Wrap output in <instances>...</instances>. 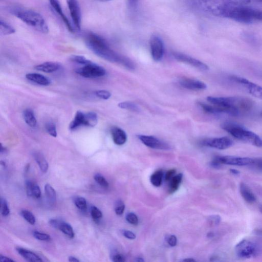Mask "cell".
Here are the masks:
<instances>
[{
  "mask_svg": "<svg viewBox=\"0 0 262 262\" xmlns=\"http://www.w3.org/2000/svg\"><path fill=\"white\" fill-rule=\"evenodd\" d=\"M85 42L87 47L97 56L112 62L119 63L128 70L135 69V64L130 59L112 50L103 37L89 33L85 37Z\"/></svg>",
  "mask_w": 262,
  "mask_h": 262,
  "instance_id": "cell-1",
  "label": "cell"
},
{
  "mask_svg": "<svg viewBox=\"0 0 262 262\" xmlns=\"http://www.w3.org/2000/svg\"><path fill=\"white\" fill-rule=\"evenodd\" d=\"M207 100L211 104L221 107L223 110L224 113L233 116L249 113L254 105V103L251 99L241 96H208Z\"/></svg>",
  "mask_w": 262,
  "mask_h": 262,
  "instance_id": "cell-2",
  "label": "cell"
},
{
  "mask_svg": "<svg viewBox=\"0 0 262 262\" xmlns=\"http://www.w3.org/2000/svg\"><path fill=\"white\" fill-rule=\"evenodd\" d=\"M224 17L239 23L250 24L255 21H262V11L243 5H229Z\"/></svg>",
  "mask_w": 262,
  "mask_h": 262,
  "instance_id": "cell-3",
  "label": "cell"
},
{
  "mask_svg": "<svg viewBox=\"0 0 262 262\" xmlns=\"http://www.w3.org/2000/svg\"><path fill=\"white\" fill-rule=\"evenodd\" d=\"M12 14L27 25L43 33L49 31L45 19L39 13L24 8H17L12 11Z\"/></svg>",
  "mask_w": 262,
  "mask_h": 262,
  "instance_id": "cell-4",
  "label": "cell"
},
{
  "mask_svg": "<svg viewBox=\"0 0 262 262\" xmlns=\"http://www.w3.org/2000/svg\"><path fill=\"white\" fill-rule=\"evenodd\" d=\"M222 128L236 139L258 147H262V139L254 133L232 123H224Z\"/></svg>",
  "mask_w": 262,
  "mask_h": 262,
  "instance_id": "cell-5",
  "label": "cell"
},
{
  "mask_svg": "<svg viewBox=\"0 0 262 262\" xmlns=\"http://www.w3.org/2000/svg\"><path fill=\"white\" fill-rule=\"evenodd\" d=\"M235 251L238 257L249 258L258 254L259 248L255 243L247 239H243L236 245Z\"/></svg>",
  "mask_w": 262,
  "mask_h": 262,
  "instance_id": "cell-6",
  "label": "cell"
},
{
  "mask_svg": "<svg viewBox=\"0 0 262 262\" xmlns=\"http://www.w3.org/2000/svg\"><path fill=\"white\" fill-rule=\"evenodd\" d=\"M214 164L221 166L222 164L245 166L252 164L253 159L249 157H240L231 156H216L211 161Z\"/></svg>",
  "mask_w": 262,
  "mask_h": 262,
  "instance_id": "cell-7",
  "label": "cell"
},
{
  "mask_svg": "<svg viewBox=\"0 0 262 262\" xmlns=\"http://www.w3.org/2000/svg\"><path fill=\"white\" fill-rule=\"evenodd\" d=\"M76 72L81 76L88 78H95L103 76L106 71L101 66L90 61L84 66L76 70Z\"/></svg>",
  "mask_w": 262,
  "mask_h": 262,
  "instance_id": "cell-8",
  "label": "cell"
},
{
  "mask_svg": "<svg viewBox=\"0 0 262 262\" xmlns=\"http://www.w3.org/2000/svg\"><path fill=\"white\" fill-rule=\"evenodd\" d=\"M149 45L152 59L156 61L161 60L163 57L164 52L162 40L158 36L152 35L149 39Z\"/></svg>",
  "mask_w": 262,
  "mask_h": 262,
  "instance_id": "cell-9",
  "label": "cell"
},
{
  "mask_svg": "<svg viewBox=\"0 0 262 262\" xmlns=\"http://www.w3.org/2000/svg\"><path fill=\"white\" fill-rule=\"evenodd\" d=\"M231 80L242 85L252 96L262 99V87L248 80L238 76H231Z\"/></svg>",
  "mask_w": 262,
  "mask_h": 262,
  "instance_id": "cell-10",
  "label": "cell"
},
{
  "mask_svg": "<svg viewBox=\"0 0 262 262\" xmlns=\"http://www.w3.org/2000/svg\"><path fill=\"white\" fill-rule=\"evenodd\" d=\"M201 143L203 146L218 149H225L231 146L233 142L229 138L223 137L205 139L203 140Z\"/></svg>",
  "mask_w": 262,
  "mask_h": 262,
  "instance_id": "cell-11",
  "label": "cell"
},
{
  "mask_svg": "<svg viewBox=\"0 0 262 262\" xmlns=\"http://www.w3.org/2000/svg\"><path fill=\"white\" fill-rule=\"evenodd\" d=\"M172 54L177 60L191 65L200 70L207 71L209 69L207 64L189 55L178 52H173Z\"/></svg>",
  "mask_w": 262,
  "mask_h": 262,
  "instance_id": "cell-12",
  "label": "cell"
},
{
  "mask_svg": "<svg viewBox=\"0 0 262 262\" xmlns=\"http://www.w3.org/2000/svg\"><path fill=\"white\" fill-rule=\"evenodd\" d=\"M138 138L146 146L157 149L167 150L170 149L169 145L152 136L138 135Z\"/></svg>",
  "mask_w": 262,
  "mask_h": 262,
  "instance_id": "cell-13",
  "label": "cell"
},
{
  "mask_svg": "<svg viewBox=\"0 0 262 262\" xmlns=\"http://www.w3.org/2000/svg\"><path fill=\"white\" fill-rule=\"evenodd\" d=\"M71 16L75 26L81 28V15L80 6L77 0H66Z\"/></svg>",
  "mask_w": 262,
  "mask_h": 262,
  "instance_id": "cell-14",
  "label": "cell"
},
{
  "mask_svg": "<svg viewBox=\"0 0 262 262\" xmlns=\"http://www.w3.org/2000/svg\"><path fill=\"white\" fill-rule=\"evenodd\" d=\"M180 84L183 88L194 91L203 90L206 88V84L199 80L183 78L179 81Z\"/></svg>",
  "mask_w": 262,
  "mask_h": 262,
  "instance_id": "cell-15",
  "label": "cell"
},
{
  "mask_svg": "<svg viewBox=\"0 0 262 262\" xmlns=\"http://www.w3.org/2000/svg\"><path fill=\"white\" fill-rule=\"evenodd\" d=\"M49 1L52 7L62 19L68 30L72 33L74 32V29H73L70 21L64 14L59 2L57 0H49Z\"/></svg>",
  "mask_w": 262,
  "mask_h": 262,
  "instance_id": "cell-16",
  "label": "cell"
},
{
  "mask_svg": "<svg viewBox=\"0 0 262 262\" xmlns=\"http://www.w3.org/2000/svg\"><path fill=\"white\" fill-rule=\"evenodd\" d=\"M111 134L114 142L118 145L124 144L127 140V135L124 130L120 127L113 126Z\"/></svg>",
  "mask_w": 262,
  "mask_h": 262,
  "instance_id": "cell-17",
  "label": "cell"
},
{
  "mask_svg": "<svg viewBox=\"0 0 262 262\" xmlns=\"http://www.w3.org/2000/svg\"><path fill=\"white\" fill-rule=\"evenodd\" d=\"M239 191L242 196L246 202L252 204L256 201V198L255 195L245 184L241 183Z\"/></svg>",
  "mask_w": 262,
  "mask_h": 262,
  "instance_id": "cell-18",
  "label": "cell"
},
{
  "mask_svg": "<svg viewBox=\"0 0 262 262\" xmlns=\"http://www.w3.org/2000/svg\"><path fill=\"white\" fill-rule=\"evenodd\" d=\"M26 78L32 82L41 85H48L50 83V81L47 77L38 73L27 74Z\"/></svg>",
  "mask_w": 262,
  "mask_h": 262,
  "instance_id": "cell-19",
  "label": "cell"
},
{
  "mask_svg": "<svg viewBox=\"0 0 262 262\" xmlns=\"http://www.w3.org/2000/svg\"><path fill=\"white\" fill-rule=\"evenodd\" d=\"M60 67V66L59 63L49 61L37 65L35 67V69L45 73H52L58 70Z\"/></svg>",
  "mask_w": 262,
  "mask_h": 262,
  "instance_id": "cell-20",
  "label": "cell"
},
{
  "mask_svg": "<svg viewBox=\"0 0 262 262\" xmlns=\"http://www.w3.org/2000/svg\"><path fill=\"white\" fill-rule=\"evenodd\" d=\"M16 251L19 255L28 261H42L41 258L32 251L22 248H17Z\"/></svg>",
  "mask_w": 262,
  "mask_h": 262,
  "instance_id": "cell-21",
  "label": "cell"
},
{
  "mask_svg": "<svg viewBox=\"0 0 262 262\" xmlns=\"http://www.w3.org/2000/svg\"><path fill=\"white\" fill-rule=\"evenodd\" d=\"M26 192L28 196H33L38 199L41 196V191L39 186L30 181H27L26 183Z\"/></svg>",
  "mask_w": 262,
  "mask_h": 262,
  "instance_id": "cell-22",
  "label": "cell"
},
{
  "mask_svg": "<svg viewBox=\"0 0 262 262\" xmlns=\"http://www.w3.org/2000/svg\"><path fill=\"white\" fill-rule=\"evenodd\" d=\"M83 125H85V114L78 111L76 112L73 120L70 123L69 128L74 130Z\"/></svg>",
  "mask_w": 262,
  "mask_h": 262,
  "instance_id": "cell-23",
  "label": "cell"
},
{
  "mask_svg": "<svg viewBox=\"0 0 262 262\" xmlns=\"http://www.w3.org/2000/svg\"><path fill=\"white\" fill-rule=\"evenodd\" d=\"M33 157L40 170L46 172L48 169V163L44 156L39 151H35L33 153Z\"/></svg>",
  "mask_w": 262,
  "mask_h": 262,
  "instance_id": "cell-24",
  "label": "cell"
},
{
  "mask_svg": "<svg viewBox=\"0 0 262 262\" xmlns=\"http://www.w3.org/2000/svg\"><path fill=\"white\" fill-rule=\"evenodd\" d=\"M23 117L26 123L30 127H34L36 125V119L32 110L27 108L23 112Z\"/></svg>",
  "mask_w": 262,
  "mask_h": 262,
  "instance_id": "cell-25",
  "label": "cell"
},
{
  "mask_svg": "<svg viewBox=\"0 0 262 262\" xmlns=\"http://www.w3.org/2000/svg\"><path fill=\"white\" fill-rule=\"evenodd\" d=\"M182 177L183 174L182 173H179L174 175L170 179L169 185V192L170 193H173L178 189L179 185L182 181Z\"/></svg>",
  "mask_w": 262,
  "mask_h": 262,
  "instance_id": "cell-26",
  "label": "cell"
},
{
  "mask_svg": "<svg viewBox=\"0 0 262 262\" xmlns=\"http://www.w3.org/2000/svg\"><path fill=\"white\" fill-rule=\"evenodd\" d=\"M45 191L48 201L50 203L54 204L56 201L55 189L49 184H46L45 186Z\"/></svg>",
  "mask_w": 262,
  "mask_h": 262,
  "instance_id": "cell-27",
  "label": "cell"
},
{
  "mask_svg": "<svg viewBox=\"0 0 262 262\" xmlns=\"http://www.w3.org/2000/svg\"><path fill=\"white\" fill-rule=\"evenodd\" d=\"M97 123V116L94 112H88L85 114V125L94 127Z\"/></svg>",
  "mask_w": 262,
  "mask_h": 262,
  "instance_id": "cell-28",
  "label": "cell"
},
{
  "mask_svg": "<svg viewBox=\"0 0 262 262\" xmlns=\"http://www.w3.org/2000/svg\"><path fill=\"white\" fill-rule=\"evenodd\" d=\"M163 172L161 170L156 171L151 174L150 181L151 184L156 187L160 186L162 182Z\"/></svg>",
  "mask_w": 262,
  "mask_h": 262,
  "instance_id": "cell-29",
  "label": "cell"
},
{
  "mask_svg": "<svg viewBox=\"0 0 262 262\" xmlns=\"http://www.w3.org/2000/svg\"><path fill=\"white\" fill-rule=\"evenodd\" d=\"M1 33L4 35H10L15 32L14 28L8 23L1 19L0 21Z\"/></svg>",
  "mask_w": 262,
  "mask_h": 262,
  "instance_id": "cell-30",
  "label": "cell"
},
{
  "mask_svg": "<svg viewBox=\"0 0 262 262\" xmlns=\"http://www.w3.org/2000/svg\"><path fill=\"white\" fill-rule=\"evenodd\" d=\"M59 229L69 238H72L74 237V232L72 226L69 224L62 222Z\"/></svg>",
  "mask_w": 262,
  "mask_h": 262,
  "instance_id": "cell-31",
  "label": "cell"
},
{
  "mask_svg": "<svg viewBox=\"0 0 262 262\" xmlns=\"http://www.w3.org/2000/svg\"><path fill=\"white\" fill-rule=\"evenodd\" d=\"M118 106L122 109H125L132 112H140V107L136 104L128 101H124L119 103Z\"/></svg>",
  "mask_w": 262,
  "mask_h": 262,
  "instance_id": "cell-32",
  "label": "cell"
},
{
  "mask_svg": "<svg viewBox=\"0 0 262 262\" xmlns=\"http://www.w3.org/2000/svg\"><path fill=\"white\" fill-rule=\"evenodd\" d=\"M74 204L79 210L85 211L87 208L86 200L82 196H76L74 198Z\"/></svg>",
  "mask_w": 262,
  "mask_h": 262,
  "instance_id": "cell-33",
  "label": "cell"
},
{
  "mask_svg": "<svg viewBox=\"0 0 262 262\" xmlns=\"http://www.w3.org/2000/svg\"><path fill=\"white\" fill-rule=\"evenodd\" d=\"M20 214L23 218L29 223L34 225L35 223V217L32 212L27 210H22Z\"/></svg>",
  "mask_w": 262,
  "mask_h": 262,
  "instance_id": "cell-34",
  "label": "cell"
},
{
  "mask_svg": "<svg viewBox=\"0 0 262 262\" xmlns=\"http://www.w3.org/2000/svg\"><path fill=\"white\" fill-rule=\"evenodd\" d=\"M94 178L95 181L101 187L107 188L109 186V184L107 180L102 175L99 173L96 174Z\"/></svg>",
  "mask_w": 262,
  "mask_h": 262,
  "instance_id": "cell-35",
  "label": "cell"
},
{
  "mask_svg": "<svg viewBox=\"0 0 262 262\" xmlns=\"http://www.w3.org/2000/svg\"><path fill=\"white\" fill-rule=\"evenodd\" d=\"M45 128L47 133L52 137L57 136V130L55 124L51 122H48L45 125Z\"/></svg>",
  "mask_w": 262,
  "mask_h": 262,
  "instance_id": "cell-36",
  "label": "cell"
},
{
  "mask_svg": "<svg viewBox=\"0 0 262 262\" xmlns=\"http://www.w3.org/2000/svg\"><path fill=\"white\" fill-rule=\"evenodd\" d=\"M1 211L2 215L4 216L8 215L10 213L7 202L3 198L1 199Z\"/></svg>",
  "mask_w": 262,
  "mask_h": 262,
  "instance_id": "cell-37",
  "label": "cell"
},
{
  "mask_svg": "<svg viewBox=\"0 0 262 262\" xmlns=\"http://www.w3.org/2000/svg\"><path fill=\"white\" fill-rule=\"evenodd\" d=\"M33 235L36 239L39 241H49L51 239V237L49 235L37 231H34Z\"/></svg>",
  "mask_w": 262,
  "mask_h": 262,
  "instance_id": "cell-38",
  "label": "cell"
},
{
  "mask_svg": "<svg viewBox=\"0 0 262 262\" xmlns=\"http://www.w3.org/2000/svg\"><path fill=\"white\" fill-rule=\"evenodd\" d=\"M71 60L76 63L83 65L90 61V60L86 59L85 57L80 55H73L71 57Z\"/></svg>",
  "mask_w": 262,
  "mask_h": 262,
  "instance_id": "cell-39",
  "label": "cell"
},
{
  "mask_svg": "<svg viewBox=\"0 0 262 262\" xmlns=\"http://www.w3.org/2000/svg\"><path fill=\"white\" fill-rule=\"evenodd\" d=\"M90 212L94 220H97L102 217L101 211L96 206H93L91 207Z\"/></svg>",
  "mask_w": 262,
  "mask_h": 262,
  "instance_id": "cell-40",
  "label": "cell"
},
{
  "mask_svg": "<svg viewBox=\"0 0 262 262\" xmlns=\"http://www.w3.org/2000/svg\"><path fill=\"white\" fill-rule=\"evenodd\" d=\"M125 209V205L123 202L121 200H118L116 202L115 206V211L117 215H121Z\"/></svg>",
  "mask_w": 262,
  "mask_h": 262,
  "instance_id": "cell-41",
  "label": "cell"
},
{
  "mask_svg": "<svg viewBox=\"0 0 262 262\" xmlns=\"http://www.w3.org/2000/svg\"><path fill=\"white\" fill-rule=\"evenodd\" d=\"M225 3L233 5H244L250 3V0H219Z\"/></svg>",
  "mask_w": 262,
  "mask_h": 262,
  "instance_id": "cell-42",
  "label": "cell"
},
{
  "mask_svg": "<svg viewBox=\"0 0 262 262\" xmlns=\"http://www.w3.org/2000/svg\"><path fill=\"white\" fill-rule=\"evenodd\" d=\"M96 96L102 99L107 100L111 96V94L110 92L106 90H98L95 92Z\"/></svg>",
  "mask_w": 262,
  "mask_h": 262,
  "instance_id": "cell-43",
  "label": "cell"
},
{
  "mask_svg": "<svg viewBox=\"0 0 262 262\" xmlns=\"http://www.w3.org/2000/svg\"><path fill=\"white\" fill-rule=\"evenodd\" d=\"M126 221L130 224L136 225L138 224V218L134 213L130 212L126 215Z\"/></svg>",
  "mask_w": 262,
  "mask_h": 262,
  "instance_id": "cell-44",
  "label": "cell"
},
{
  "mask_svg": "<svg viewBox=\"0 0 262 262\" xmlns=\"http://www.w3.org/2000/svg\"><path fill=\"white\" fill-rule=\"evenodd\" d=\"M112 259L114 262H123L125 260L124 256L119 253L114 254L112 256Z\"/></svg>",
  "mask_w": 262,
  "mask_h": 262,
  "instance_id": "cell-45",
  "label": "cell"
},
{
  "mask_svg": "<svg viewBox=\"0 0 262 262\" xmlns=\"http://www.w3.org/2000/svg\"><path fill=\"white\" fill-rule=\"evenodd\" d=\"M176 173V170L174 169H171L168 170L165 176V180L169 181L170 179L174 176Z\"/></svg>",
  "mask_w": 262,
  "mask_h": 262,
  "instance_id": "cell-46",
  "label": "cell"
},
{
  "mask_svg": "<svg viewBox=\"0 0 262 262\" xmlns=\"http://www.w3.org/2000/svg\"><path fill=\"white\" fill-rule=\"evenodd\" d=\"M122 234L125 237L130 239H134L136 238L135 234L130 231L124 230L122 232Z\"/></svg>",
  "mask_w": 262,
  "mask_h": 262,
  "instance_id": "cell-47",
  "label": "cell"
},
{
  "mask_svg": "<svg viewBox=\"0 0 262 262\" xmlns=\"http://www.w3.org/2000/svg\"><path fill=\"white\" fill-rule=\"evenodd\" d=\"M61 222L62 221L56 219H51L49 221V224L51 226L56 229H59Z\"/></svg>",
  "mask_w": 262,
  "mask_h": 262,
  "instance_id": "cell-48",
  "label": "cell"
},
{
  "mask_svg": "<svg viewBox=\"0 0 262 262\" xmlns=\"http://www.w3.org/2000/svg\"><path fill=\"white\" fill-rule=\"evenodd\" d=\"M167 242L170 246H175L177 242L176 236L174 235H170L168 238Z\"/></svg>",
  "mask_w": 262,
  "mask_h": 262,
  "instance_id": "cell-49",
  "label": "cell"
},
{
  "mask_svg": "<svg viewBox=\"0 0 262 262\" xmlns=\"http://www.w3.org/2000/svg\"><path fill=\"white\" fill-rule=\"evenodd\" d=\"M258 169L262 170V158L258 159H253L252 163Z\"/></svg>",
  "mask_w": 262,
  "mask_h": 262,
  "instance_id": "cell-50",
  "label": "cell"
},
{
  "mask_svg": "<svg viewBox=\"0 0 262 262\" xmlns=\"http://www.w3.org/2000/svg\"><path fill=\"white\" fill-rule=\"evenodd\" d=\"M210 219V221L214 225H217L221 221L220 216L217 215H212Z\"/></svg>",
  "mask_w": 262,
  "mask_h": 262,
  "instance_id": "cell-51",
  "label": "cell"
},
{
  "mask_svg": "<svg viewBox=\"0 0 262 262\" xmlns=\"http://www.w3.org/2000/svg\"><path fill=\"white\" fill-rule=\"evenodd\" d=\"M0 260L1 261H14L12 259L2 255H0Z\"/></svg>",
  "mask_w": 262,
  "mask_h": 262,
  "instance_id": "cell-52",
  "label": "cell"
},
{
  "mask_svg": "<svg viewBox=\"0 0 262 262\" xmlns=\"http://www.w3.org/2000/svg\"><path fill=\"white\" fill-rule=\"evenodd\" d=\"M230 172L233 174V175H235V176H238L239 174L240 173V172L239 171L236 170V169H230Z\"/></svg>",
  "mask_w": 262,
  "mask_h": 262,
  "instance_id": "cell-53",
  "label": "cell"
},
{
  "mask_svg": "<svg viewBox=\"0 0 262 262\" xmlns=\"http://www.w3.org/2000/svg\"><path fill=\"white\" fill-rule=\"evenodd\" d=\"M69 261L72 262H78L79 260L74 256H71L69 257Z\"/></svg>",
  "mask_w": 262,
  "mask_h": 262,
  "instance_id": "cell-54",
  "label": "cell"
},
{
  "mask_svg": "<svg viewBox=\"0 0 262 262\" xmlns=\"http://www.w3.org/2000/svg\"><path fill=\"white\" fill-rule=\"evenodd\" d=\"M7 151V149L5 147H4L3 145H1V153H5Z\"/></svg>",
  "mask_w": 262,
  "mask_h": 262,
  "instance_id": "cell-55",
  "label": "cell"
},
{
  "mask_svg": "<svg viewBox=\"0 0 262 262\" xmlns=\"http://www.w3.org/2000/svg\"><path fill=\"white\" fill-rule=\"evenodd\" d=\"M183 261H195V260L193 259V258H186V259H185L183 260Z\"/></svg>",
  "mask_w": 262,
  "mask_h": 262,
  "instance_id": "cell-56",
  "label": "cell"
},
{
  "mask_svg": "<svg viewBox=\"0 0 262 262\" xmlns=\"http://www.w3.org/2000/svg\"><path fill=\"white\" fill-rule=\"evenodd\" d=\"M98 1H100V2H107V1H111V0H98ZM130 2H132V3H134L135 2V1H136V0H129Z\"/></svg>",
  "mask_w": 262,
  "mask_h": 262,
  "instance_id": "cell-57",
  "label": "cell"
},
{
  "mask_svg": "<svg viewBox=\"0 0 262 262\" xmlns=\"http://www.w3.org/2000/svg\"><path fill=\"white\" fill-rule=\"evenodd\" d=\"M136 261L141 262V261H144V260L141 257H138V258H137Z\"/></svg>",
  "mask_w": 262,
  "mask_h": 262,
  "instance_id": "cell-58",
  "label": "cell"
},
{
  "mask_svg": "<svg viewBox=\"0 0 262 262\" xmlns=\"http://www.w3.org/2000/svg\"><path fill=\"white\" fill-rule=\"evenodd\" d=\"M259 210H260V212L262 213V205H260L259 206Z\"/></svg>",
  "mask_w": 262,
  "mask_h": 262,
  "instance_id": "cell-59",
  "label": "cell"
},
{
  "mask_svg": "<svg viewBox=\"0 0 262 262\" xmlns=\"http://www.w3.org/2000/svg\"><path fill=\"white\" fill-rule=\"evenodd\" d=\"M258 1H260V2H262V0H258Z\"/></svg>",
  "mask_w": 262,
  "mask_h": 262,
  "instance_id": "cell-60",
  "label": "cell"
},
{
  "mask_svg": "<svg viewBox=\"0 0 262 262\" xmlns=\"http://www.w3.org/2000/svg\"><path fill=\"white\" fill-rule=\"evenodd\" d=\"M261 115H262V112H261Z\"/></svg>",
  "mask_w": 262,
  "mask_h": 262,
  "instance_id": "cell-61",
  "label": "cell"
}]
</instances>
